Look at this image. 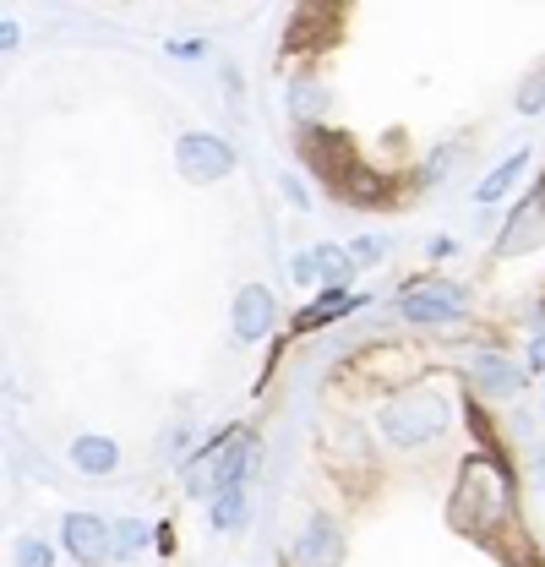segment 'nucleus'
<instances>
[{
  "label": "nucleus",
  "instance_id": "a878e982",
  "mask_svg": "<svg viewBox=\"0 0 545 567\" xmlns=\"http://www.w3.org/2000/svg\"><path fill=\"white\" fill-rule=\"evenodd\" d=\"M11 567H55V546L39 540V535H17L11 546Z\"/></svg>",
  "mask_w": 545,
  "mask_h": 567
},
{
  "label": "nucleus",
  "instance_id": "2eb2a0df",
  "mask_svg": "<svg viewBox=\"0 0 545 567\" xmlns=\"http://www.w3.org/2000/svg\"><path fill=\"white\" fill-rule=\"evenodd\" d=\"M229 328H235L240 344L272 339V328H278V300H272L268 284H240V289H235V300H229Z\"/></svg>",
  "mask_w": 545,
  "mask_h": 567
},
{
  "label": "nucleus",
  "instance_id": "473e14b6",
  "mask_svg": "<svg viewBox=\"0 0 545 567\" xmlns=\"http://www.w3.org/2000/svg\"><path fill=\"white\" fill-rule=\"evenodd\" d=\"M153 551H158L164 563L175 557V524H158V535H153Z\"/></svg>",
  "mask_w": 545,
  "mask_h": 567
},
{
  "label": "nucleus",
  "instance_id": "2f4dec72",
  "mask_svg": "<svg viewBox=\"0 0 545 567\" xmlns=\"http://www.w3.org/2000/svg\"><path fill=\"white\" fill-rule=\"evenodd\" d=\"M164 50H169L175 61H203V55H207V44H203V39H169Z\"/></svg>",
  "mask_w": 545,
  "mask_h": 567
},
{
  "label": "nucleus",
  "instance_id": "a211bd4d",
  "mask_svg": "<svg viewBox=\"0 0 545 567\" xmlns=\"http://www.w3.org/2000/svg\"><path fill=\"white\" fill-rule=\"evenodd\" d=\"M284 104H289L295 126H322V115L333 110V87L317 71H295L289 87H284Z\"/></svg>",
  "mask_w": 545,
  "mask_h": 567
},
{
  "label": "nucleus",
  "instance_id": "4468645a",
  "mask_svg": "<svg viewBox=\"0 0 545 567\" xmlns=\"http://www.w3.org/2000/svg\"><path fill=\"white\" fill-rule=\"evenodd\" d=\"M61 551L76 567H110L115 563V524L99 518V513H66L61 518Z\"/></svg>",
  "mask_w": 545,
  "mask_h": 567
},
{
  "label": "nucleus",
  "instance_id": "393cba45",
  "mask_svg": "<svg viewBox=\"0 0 545 567\" xmlns=\"http://www.w3.org/2000/svg\"><path fill=\"white\" fill-rule=\"evenodd\" d=\"M349 246V257H354V268L366 274V268H382L388 257H393V240L388 235H354V240H343Z\"/></svg>",
  "mask_w": 545,
  "mask_h": 567
},
{
  "label": "nucleus",
  "instance_id": "0eeeda50",
  "mask_svg": "<svg viewBox=\"0 0 545 567\" xmlns=\"http://www.w3.org/2000/svg\"><path fill=\"white\" fill-rule=\"evenodd\" d=\"M343 563H349V529H343L328 507H311V513L300 518L295 540H289L284 567H343Z\"/></svg>",
  "mask_w": 545,
  "mask_h": 567
},
{
  "label": "nucleus",
  "instance_id": "4be33fe9",
  "mask_svg": "<svg viewBox=\"0 0 545 567\" xmlns=\"http://www.w3.org/2000/svg\"><path fill=\"white\" fill-rule=\"evenodd\" d=\"M317 251V262H322V289H343L349 295V284H354V257H349V246H339V240H317L311 246Z\"/></svg>",
  "mask_w": 545,
  "mask_h": 567
},
{
  "label": "nucleus",
  "instance_id": "b1692460",
  "mask_svg": "<svg viewBox=\"0 0 545 567\" xmlns=\"http://www.w3.org/2000/svg\"><path fill=\"white\" fill-rule=\"evenodd\" d=\"M513 110L518 115H545V61L524 71V82L513 87Z\"/></svg>",
  "mask_w": 545,
  "mask_h": 567
},
{
  "label": "nucleus",
  "instance_id": "cd10ccee",
  "mask_svg": "<svg viewBox=\"0 0 545 567\" xmlns=\"http://www.w3.org/2000/svg\"><path fill=\"white\" fill-rule=\"evenodd\" d=\"M186 436H192V425H186V421H175L169 431H164V436H158V458H164V464H181L175 453L186 447Z\"/></svg>",
  "mask_w": 545,
  "mask_h": 567
},
{
  "label": "nucleus",
  "instance_id": "ddd939ff",
  "mask_svg": "<svg viewBox=\"0 0 545 567\" xmlns=\"http://www.w3.org/2000/svg\"><path fill=\"white\" fill-rule=\"evenodd\" d=\"M545 246V186L535 181L513 213L502 218V235H496V246H491V257L496 262H507V257H529V251H541Z\"/></svg>",
  "mask_w": 545,
  "mask_h": 567
},
{
  "label": "nucleus",
  "instance_id": "423d86ee",
  "mask_svg": "<svg viewBox=\"0 0 545 567\" xmlns=\"http://www.w3.org/2000/svg\"><path fill=\"white\" fill-rule=\"evenodd\" d=\"M322 458H328V470L339 475L343 486L349 481H371L377 475V436L354 415H328L322 421Z\"/></svg>",
  "mask_w": 545,
  "mask_h": 567
},
{
  "label": "nucleus",
  "instance_id": "dca6fc26",
  "mask_svg": "<svg viewBox=\"0 0 545 567\" xmlns=\"http://www.w3.org/2000/svg\"><path fill=\"white\" fill-rule=\"evenodd\" d=\"M535 169V147H513L507 158H496L485 175H480V186H475V203L480 208H502L518 186H524V175Z\"/></svg>",
  "mask_w": 545,
  "mask_h": 567
},
{
  "label": "nucleus",
  "instance_id": "f704fd0d",
  "mask_svg": "<svg viewBox=\"0 0 545 567\" xmlns=\"http://www.w3.org/2000/svg\"><path fill=\"white\" fill-rule=\"evenodd\" d=\"M17 44H22V28H17V22H11V17H6V22H0V50H6V55H11V50H17Z\"/></svg>",
  "mask_w": 545,
  "mask_h": 567
},
{
  "label": "nucleus",
  "instance_id": "e433bc0d",
  "mask_svg": "<svg viewBox=\"0 0 545 567\" xmlns=\"http://www.w3.org/2000/svg\"><path fill=\"white\" fill-rule=\"evenodd\" d=\"M541 186H545V175H541Z\"/></svg>",
  "mask_w": 545,
  "mask_h": 567
},
{
  "label": "nucleus",
  "instance_id": "c9c22d12",
  "mask_svg": "<svg viewBox=\"0 0 545 567\" xmlns=\"http://www.w3.org/2000/svg\"><path fill=\"white\" fill-rule=\"evenodd\" d=\"M541 410H545V382H541Z\"/></svg>",
  "mask_w": 545,
  "mask_h": 567
},
{
  "label": "nucleus",
  "instance_id": "9b49d317",
  "mask_svg": "<svg viewBox=\"0 0 545 567\" xmlns=\"http://www.w3.org/2000/svg\"><path fill=\"white\" fill-rule=\"evenodd\" d=\"M339 33H343L339 6H295V11H289V28H284V55L300 61L295 71H311V61H317Z\"/></svg>",
  "mask_w": 545,
  "mask_h": 567
},
{
  "label": "nucleus",
  "instance_id": "bb28decb",
  "mask_svg": "<svg viewBox=\"0 0 545 567\" xmlns=\"http://www.w3.org/2000/svg\"><path fill=\"white\" fill-rule=\"evenodd\" d=\"M289 284L295 289H322V262H317L311 246L306 251H289Z\"/></svg>",
  "mask_w": 545,
  "mask_h": 567
},
{
  "label": "nucleus",
  "instance_id": "f8f14e48",
  "mask_svg": "<svg viewBox=\"0 0 545 567\" xmlns=\"http://www.w3.org/2000/svg\"><path fill=\"white\" fill-rule=\"evenodd\" d=\"M409 186H414V175H409V181H399L393 169H382V164H366V158H360V164H354V169L339 181V192H333V197H339L343 208L382 213V208H399Z\"/></svg>",
  "mask_w": 545,
  "mask_h": 567
},
{
  "label": "nucleus",
  "instance_id": "7c9ffc66",
  "mask_svg": "<svg viewBox=\"0 0 545 567\" xmlns=\"http://www.w3.org/2000/svg\"><path fill=\"white\" fill-rule=\"evenodd\" d=\"M425 257H431V262H448V257H459V235H431V240H425Z\"/></svg>",
  "mask_w": 545,
  "mask_h": 567
},
{
  "label": "nucleus",
  "instance_id": "1a4fd4ad",
  "mask_svg": "<svg viewBox=\"0 0 545 567\" xmlns=\"http://www.w3.org/2000/svg\"><path fill=\"white\" fill-rule=\"evenodd\" d=\"M459 382H464L475 399H518V393L529 388V371H524V360H513L502 344H485V350L464 354Z\"/></svg>",
  "mask_w": 545,
  "mask_h": 567
},
{
  "label": "nucleus",
  "instance_id": "c756f323",
  "mask_svg": "<svg viewBox=\"0 0 545 567\" xmlns=\"http://www.w3.org/2000/svg\"><path fill=\"white\" fill-rule=\"evenodd\" d=\"M524 371L545 382V328H535V333H529V350H524Z\"/></svg>",
  "mask_w": 545,
  "mask_h": 567
},
{
  "label": "nucleus",
  "instance_id": "9d476101",
  "mask_svg": "<svg viewBox=\"0 0 545 567\" xmlns=\"http://www.w3.org/2000/svg\"><path fill=\"white\" fill-rule=\"evenodd\" d=\"M235 164H240L235 142L218 137V132H186V137H175V169H181V181H192V186L229 181Z\"/></svg>",
  "mask_w": 545,
  "mask_h": 567
},
{
  "label": "nucleus",
  "instance_id": "7ed1b4c3",
  "mask_svg": "<svg viewBox=\"0 0 545 567\" xmlns=\"http://www.w3.org/2000/svg\"><path fill=\"white\" fill-rule=\"evenodd\" d=\"M257 464H263V442H257V431L246 421L224 425L218 436H207L197 442L175 470H181V481H186V492L197 496V502H213L218 492H235V486H246V475H257Z\"/></svg>",
  "mask_w": 545,
  "mask_h": 567
},
{
  "label": "nucleus",
  "instance_id": "72a5a7b5",
  "mask_svg": "<svg viewBox=\"0 0 545 567\" xmlns=\"http://www.w3.org/2000/svg\"><path fill=\"white\" fill-rule=\"evenodd\" d=\"M218 82H224L229 104H240V71H235V66H218Z\"/></svg>",
  "mask_w": 545,
  "mask_h": 567
},
{
  "label": "nucleus",
  "instance_id": "20e7f679",
  "mask_svg": "<svg viewBox=\"0 0 545 567\" xmlns=\"http://www.w3.org/2000/svg\"><path fill=\"white\" fill-rule=\"evenodd\" d=\"M425 377H431L425 350H420V344H409V339H377V344L354 350L339 365V382L360 388V393H377V399H388V393H404V388L425 382Z\"/></svg>",
  "mask_w": 545,
  "mask_h": 567
},
{
  "label": "nucleus",
  "instance_id": "6ab92c4d",
  "mask_svg": "<svg viewBox=\"0 0 545 567\" xmlns=\"http://www.w3.org/2000/svg\"><path fill=\"white\" fill-rule=\"evenodd\" d=\"M366 306V295H343V289H317V300L306 306V311H295V322H289V339H306V333H317V328H328V322H343L349 311H360Z\"/></svg>",
  "mask_w": 545,
  "mask_h": 567
},
{
  "label": "nucleus",
  "instance_id": "aec40b11",
  "mask_svg": "<svg viewBox=\"0 0 545 567\" xmlns=\"http://www.w3.org/2000/svg\"><path fill=\"white\" fill-rule=\"evenodd\" d=\"M246 524H251V492H246V486L218 492L207 502V529H213V535H240Z\"/></svg>",
  "mask_w": 545,
  "mask_h": 567
},
{
  "label": "nucleus",
  "instance_id": "39448f33",
  "mask_svg": "<svg viewBox=\"0 0 545 567\" xmlns=\"http://www.w3.org/2000/svg\"><path fill=\"white\" fill-rule=\"evenodd\" d=\"M470 306H475V289L470 284L448 279V274H420V279H409L399 289L393 317L404 328H420V333H442V328H459L470 317Z\"/></svg>",
  "mask_w": 545,
  "mask_h": 567
},
{
  "label": "nucleus",
  "instance_id": "6e6552de",
  "mask_svg": "<svg viewBox=\"0 0 545 567\" xmlns=\"http://www.w3.org/2000/svg\"><path fill=\"white\" fill-rule=\"evenodd\" d=\"M295 153H300V164H306L328 192H339V181L360 164L354 137L339 132V126H295Z\"/></svg>",
  "mask_w": 545,
  "mask_h": 567
},
{
  "label": "nucleus",
  "instance_id": "f257e3e1",
  "mask_svg": "<svg viewBox=\"0 0 545 567\" xmlns=\"http://www.w3.org/2000/svg\"><path fill=\"white\" fill-rule=\"evenodd\" d=\"M448 529L496 551L507 535H518V470L513 458L464 453L448 486Z\"/></svg>",
  "mask_w": 545,
  "mask_h": 567
},
{
  "label": "nucleus",
  "instance_id": "f3484780",
  "mask_svg": "<svg viewBox=\"0 0 545 567\" xmlns=\"http://www.w3.org/2000/svg\"><path fill=\"white\" fill-rule=\"evenodd\" d=\"M71 470L76 475H88V481H110V475H121V442L115 436H104V431H76L66 447Z\"/></svg>",
  "mask_w": 545,
  "mask_h": 567
},
{
  "label": "nucleus",
  "instance_id": "c85d7f7f",
  "mask_svg": "<svg viewBox=\"0 0 545 567\" xmlns=\"http://www.w3.org/2000/svg\"><path fill=\"white\" fill-rule=\"evenodd\" d=\"M278 192H284V203H289L295 213H311V192H306V186H300V181H295L289 169L278 175Z\"/></svg>",
  "mask_w": 545,
  "mask_h": 567
},
{
  "label": "nucleus",
  "instance_id": "412c9836",
  "mask_svg": "<svg viewBox=\"0 0 545 567\" xmlns=\"http://www.w3.org/2000/svg\"><path fill=\"white\" fill-rule=\"evenodd\" d=\"M459 158H464V137L436 142V147L420 158V169H414V186H442V181L459 169Z\"/></svg>",
  "mask_w": 545,
  "mask_h": 567
},
{
  "label": "nucleus",
  "instance_id": "5701e85b",
  "mask_svg": "<svg viewBox=\"0 0 545 567\" xmlns=\"http://www.w3.org/2000/svg\"><path fill=\"white\" fill-rule=\"evenodd\" d=\"M153 535H158V524H147V518H115V563L126 567L136 563L142 551H153Z\"/></svg>",
  "mask_w": 545,
  "mask_h": 567
},
{
  "label": "nucleus",
  "instance_id": "f03ea898",
  "mask_svg": "<svg viewBox=\"0 0 545 567\" xmlns=\"http://www.w3.org/2000/svg\"><path fill=\"white\" fill-rule=\"evenodd\" d=\"M459 415H464V404L436 377H425V382H414L404 393H388L377 404V436L393 453H420V447H436Z\"/></svg>",
  "mask_w": 545,
  "mask_h": 567
}]
</instances>
